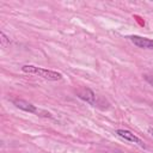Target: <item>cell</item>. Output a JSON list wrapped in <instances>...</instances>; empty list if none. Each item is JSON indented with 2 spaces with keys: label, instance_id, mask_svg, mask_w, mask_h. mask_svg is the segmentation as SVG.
Wrapping results in <instances>:
<instances>
[{
  "label": "cell",
  "instance_id": "obj_1",
  "mask_svg": "<svg viewBox=\"0 0 153 153\" xmlns=\"http://www.w3.org/2000/svg\"><path fill=\"white\" fill-rule=\"evenodd\" d=\"M22 71L26 74H31V75H36L39 78H43L45 80L49 81H57L62 79V74L56 72V71H51V69H45L42 67H36L32 65H24L22 67Z\"/></svg>",
  "mask_w": 153,
  "mask_h": 153
},
{
  "label": "cell",
  "instance_id": "obj_2",
  "mask_svg": "<svg viewBox=\"0 0 153 153\" xmlns=\"http://www.w3.org/2000/svg\"><path fill=\"white\" fill-rule=\"evenodd\" d=\"M76 97L80 98L81 100L88 103L92 106H98V102H97V94L88 87H80L75 91Z\"/></svg>",
  "mask_w": 153,
  "mask_h": 153
},
{
  "label": "cell",
  "instance_id": "obj_3",
  "mask_svg": "<svg viewBox=\"0 0 153 153\" xmlns=\"http://www.w3.org/2000/svg\"><path fill=\"white\" fill-rule=\"evenodd\" d=\"M128 38L137 48L147 49V50H152L153 51V39H149V38H146V37H141V36H137V35H131Z\"/></svg>",
  "mask_w": 153,
  "mask_h": 153
},
{
  "label": "cell",
  "instance_id": "obj_4",
  "mask_svg": "<svg viewBox=\"0 0 153 153\" xmlns=\"http://www.w3.org/2000/svg\"><path fill=\"white\" fill-rule=\"evenodd\" d=\"M116 134H117L120 137H122L123 140H126V141L134 142V143L139 145V146L142 147V148L146 147L145 143H143V141H142L140 137H137L135 134H133L130 130H127V129H117V130H116Z\"/></svg>",
  "mask_w": 153,
  "mask_h": 153
},
{
  "label": "cell",
  "instance_id": "obj_5",
  "mask_svg": "<svg viewBox=\"0 0 153 153\" xmlns=\"http://www.w3.org/2000/svg\"><path fill=\"white\" fill-rule=\"evenodd\" d=\"M12 103H13L18 109H20V110H23V111H26V112H30V114H38L37 108H36L33 104H31V103H29V102H26V100H24V99H13Z\"/></svg>",
  "mask_w": 153,
  "mask_h": 153
},
{
  "label": "cell",
  "instance_id": "obj_6",
  "mask_svg": "<svg viewBox=\"0 0 153 153\" xmlns=\"http://www.w3.org/2000/svg\"><path fill=\"white\" fill-rule=\"evenodd\" d=\"M0 42H1V47H7L10 44V38L4 33V32H0Z\"/></svg>",
  "mask_w": 153,
  "mask_h": 153
},
{
  "label": "cell",
  "instance_id": "obj_7",
  "mask_svg": "<svg viewBox=\"0 0 153 153\" xmlns=\"http://www.w3.org/2000/svg\"><path fill=\"white\" fill-rule=\"evenodd\" d=\"M143 78H145V80H146L149 85L153 86V75H148V74H146V75H143Z\"/></svg>",
  "mask_w": 153,
  "mask_h": 153
},
{
  "label": "cell",
  "instance_id": "obj_8",
  "mask_svg": "<svg viewBox=\"0 0 153 153\" xmlns=\"http://www.w3.org/2000/svg\"><path fill=\"white\" fill-rule=\"evenodd\" d=\"M148 133L151 134V136L153 137V128H148Z\"/></svg>",
  "mask_w": 153,
  "mask_h": 153
}]
</instances>
